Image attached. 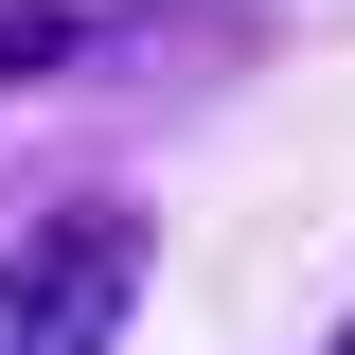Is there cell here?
I'll use <instances>...</instances> for the list:
<instances>
[{"label": "cell", "instance_id": "obj_2", "mask_svg": "<svg viewBox=\"0 0 355 355\" xmlns=\"http://www.w3.org/2000/svg\"><path fill=\"white\" fill-rule=\"evenodd\" d=\"M71 53H89V18H71V0H0V89L71 71Z\"/></svg>", "mask_w": 355, "mask_h": 355}, {"label": "cell", "instance_id": "obj_1", "mask_svg": "<svg viewBox=\"0 0 355 355\" xmlns=\"http://www.w3.org/2000/svg\"><path fill=\"white\" fill-rule=\"evenodd\" d=\"M125 302H142V214H107V196H71L0 249V355H107Z\"/></svg>", "mask_w": 355, "mask_h": 355}]
</instances>
